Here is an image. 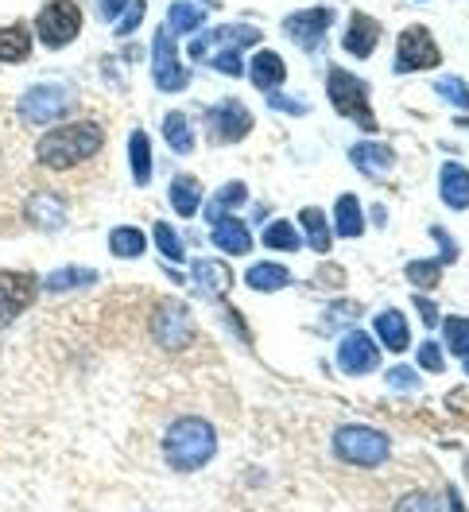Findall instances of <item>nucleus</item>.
Listing matches in <instances>:
<instances>
[{"mask_svg":"<svg viewBox=\"0 0 469 512\" xmlns=\"http://www.w3.org/2000/svg\"><path fill=\"white\" fill-rule=\"evenodd\" d=\"M466 373H469V353H466Z\"/></svg>","mask_w":469,"mask_h":512,"instance_id":"nucleus-47","label":"nucleus"},{"mask_svg":"<svg viewBox=\"0 0 469 512\" xmlns=\"http://www.w3.org/2000/svg\"><path fill=\"white\" fill-rule=\"evenodd\" d=\"M404 276L415 288H438V260H411Z\"/></svg>","mask_w":469,"mask_h":512,"instance_id":"nucleus-38","label":"nucleus"},{"mask_svg":"<svg viewBox=\"0 0 469 512\" xmlns=\"http://www.w3.org/2000/svg\"><path fill=\"white\" fill-rule=\"evenodd\" d=\"M326 97L334 101V109H338L342 117L357 121L365 132H376L373 109H369V90H365L361 78H353L342 66H330V74H326Z\"/></svg>","mask_w":469,"mask_h":512,"instance_id":"nucleus-4","label":"nucleus"},{"mask_svg":"<svg viewBox=\"0 0 469 512\" xmlns=\"http://www.w3.org/2000/svg\"><path fill=\"white\" fill-rule=\"evenodd\" d=\"M206 24V8H198V4H190V0H175L171 8H167V32L179 35V32H198Z\"/></svg>","mask_w":469,"mask_h":512,"instance_id":"nucleus-31","label":"nucleus"},{"mask_svg":"<svg viewBox=\"0 0 469 512\" xmlns=\"http://www.w3.org/2000/svg\"><path fill=\"white\" fill-rule=\"evenodd\" d=\"M144 16H148V4H144V0H136V4H128L125 16H121L113 28H117V35H132L140 24H144Z\"/></svg>","mask_w":469,"mask_h":512,"instance_id":"nucleus-39","label":"nucleus"},{"mask_svg":"<svg viewBox=\"0 0 469 512\" xmlns=\"http://www.w3.org/2000/svg\"><path fill=\"white\" fill-rule=\"evenodd\" d=\"M376 39H380V24H376L373 16H365V12H353L349 16V28H345V39L342 47L353 55V59H369L376 51Z\"/></svg>","mask_w":469,"mask_h":512,"instance_id":"nucleus-17","label":"nucleus"},{"mask_svg":"<svg viewBox=\"0 0 469 512\" xmlns=\"http://www.w3.org/2000/svg\"><path fill=\"white\" fill-rule=\"evenodd\" d=\"M152 237H156L159 253L167 256L171 264H179V260H187V253H183V241H179V233H175V225L156 222V229H152Z\"/></svg>","mask_w":469,"mask_h":512,"instance_id":"nucleus-35","label":"nucleus"},{"mask_svg":"<svg viewBox=\"0 0 469 512\" xmlns=\"http://www.w3.org/2000/svg\"><path fill=\"white\" fill-rule=\"evenodd\" d=\"M446 501H450V512H466V505H462V497H458V489H454V485L446 489Z\"/></svg>","mask_w":469,"mask_h":512,"instance_id":"nucleus-46","label":"nucleus"},{"mask_svg":"<svg viewBox=\"0 0 469 512\" xmlns=\"http://www.w3.org/2000/svg\"><path fill=\"white\" fill-rule=\"evenodd\" d=\"M24 218H28L35 229L55 233V229L66 225V202L51 191H35L32 198H28V206H24Z\"/></svg>","mask_w":469,"mask_h":512,"instance_id":"nucleus-16","label":"nucleus"},{"mask_svg":"<svg viewBox=\"0 0 469 512\" xmlns=\"http://www.w3.org/2000/svg\"><path fill=\"white\" fill-rule=\"evenodd\" d=\"M128 4H132V0H101V8H97V12H101V20H105V24H117V20L125 16Z\"/></svg>","mask_w":469,"mask_h":512,"instance_id":"nucleus-43","label":"nucleus"},{"mask_svg":"<svg viewBox=\"0 0 469 512\" xmlns=\"http://www.w3.org/2000/svg\"><path fill=\"white\" fill-rule=\"evenodd\" d=\"M264 245L268 249H276V253H295L299 245H303V237H299V229L291 222H272L268 229H264Z\"/></svg>","mask_w":469,"mask_h":512,"instance_id":"nucleus-33","label":"nucleus"},{"mask_svg":"<svg viewBox=\"0 0 469 512\" xmlns=\"http://www.w3.org/2000/svg\"><path fill=\"white\" fill-rule=\"evenodd\" d=\"M349 160H353V167L361 171V175H388L392 171V163H396V156H392V148H384V144H376V140H365V144H353L349 148Z\"/></svg>","mask_w":469,"mask_h":512,"instance_id":"nucleus-21","label":"nucleus"},{"mask_svg":"<svg viewBox=\"0 0 469 512\" xmlns=\"http://www.w3.org/2000/svg\"><path fill=\"white\" fill-rule=\"evenodd\" d=\"M39 291L43 288H39L32 272H0V326H8L16 315H24Z\"/></svg>","mask_w":469,"mask_h":512,"instance_id":"nucleus-11","label":"nucleus"},{"mask_svg":"<svg viewBox=\"0 0 469 512\" xmlns=\"http://www.w3.org/2000/svg\"><path fill=\"white\" fill-rule=\"evenodd\" d=\"M74 101H78L74 86H66V82H43V86L24 90L20 101H16V109H20V117L28 125H51V121H59V117H66L74 109Z\"/></svg>","mask_w":469,"mask_h":512,"instance_id":"nucleus-5","label":"nucleus"},{"mask_svg":"<svg viewBox=\"0 0 469 512\" xmlns=\"http://www.w3.org/2000/svg\"><path fill=\"white\" fill-rule=\"evenodd\" d=\"M299 225L307 229V245H311L318 256L330 253V241H334V233H330V222H326V214L318 210V206H307L303 214H299Z\"/></svg>","mask_w":469,"mask_h":512,"instance_id":"nucleus-27","label":"nucleus"},{"mask_svg":"<svg viewBox=\"0 0 469 512\" xmlns=\"http://www.w3.org/2000/svg\"><path fill=\"white\" fill-rule=\"evenodd\" d=\"M245 198H249V187H245V183H225V187L218 191V198L210 202L206 218H210V222H221V218H225V210H237Z\"/></svg>","mask_w":469,"mask_h":512,"instance_id":"nucleus-34","label":"nucleus"},{"mask_svg":"<svg viewBox=\"0 0 469 512\" xmlns=\"http://www.w3.org/2000/svg\"><path fill=\"white\" fill-rule=\"evenodd\" d=\"M206 4H214V0H206Z\"/></svg>","mask_w":469,"mask_h":512,"instance_id":"nucleus-48","label":"nucleus"},{"mask_svg":"<svg viewBox=\"0 0 469 512\" xmlns=\"http://www.w3.org/2000/svg\"><path fill=\"white\" fill-rule=\"evenodd\" d=\"M419 365H423L427 373H442V369H446L442 346H438V342H423V346H419Z\"/></svg>","mask_w":469,"mask_h":512,"instance_id":"nucleus-40","label":"nucleus"},{"mask_svg":"<svg viewBox=\"0 0 469 512\" xmlns=\"http://www.w3.org/2000/svg\"><path fill=\"white\" fill-rule=\"evenodd\" d=\"M330 24H334V8H307V12L287 16L283 20V32L291 35V43H299L303 51H314Z\"/></svg>","mask_w":469,"mask_h":512,"instance_id":"nucleus-14","label":"nucleus"},{"mask_svg":"<svg viewBox=\"0 0 469 512\" xmlns=\"http://www.w3.org/2000/svg\"><path fill=\"white\" fill-rule=\"evenodd\" d=\"M438 194L450 210H469V171L462 163H442L438 171Z\"/></svg>","mask_w":469,"mask_h":512,"instance_id":"nucleus-18","label":"nucleus"},{"mask_svg":"<svg viewBox=\"0 0 469 512\" xmlns=\"http://www.w3.org/2000/svg\"><path fill=\"white\" fill-rule=\"evenodd\" d=\"M101 144H105V132L97 121H74V125H59L43 132L39 144H35V160L51 167V171H66L74 163L97 156Z\"/></svg>","mask_w":469,"mask_h":512,"instance_id":"nucleus-1","label":"nucleus"},{"mask_svg":"<svg viewBox=\"0 0 469 512\" xmlns=\"http://www.w3.org/2000/svg\"><path fill=\"white\" fill-rule=\"evenodd\" d=\"M32 55V35L24 24L0 28V63H24Z\"/></svg>","mask_w":469,"mask_h":512,"instance_id":"nucleus-25","label":"nucleus"},{"mask_svg":"<svg viewBox=\"0 0 469 512\" xmlns=\"http://www.w3.org/2000/svg\"><path fill=\"white\" fill-rule=\"evenodd\" d=\"M415 307H419V315H423V322H427V326H435L438 311H435V303H431V299H415Z\"/></svg>","mask_w":469,"mask_h":512,"instance_id":"nucleus-45","label":"nucleus"},{"mask_svg":"<svg viewBox=\"0 0 469 512\" xmlns=\"http://www.w3.org/2000/svg\"><path fill=\"white\" fill-rule=\"evenodd\" d=\"M396 512H442V509H438V501L431 493H407L404 501L396 505Z\"/></svg>","mask_w":469,"mask_h":512,"instance_id":"nucleus-41","label":"nucleus"},{"mask_svg":"<svg viewBox=\"0 0 469 512\" xmlns=\"http://www.w3.org/2000/svg\"><path fill=\"white\" fill-rule=\"evenodd\" d=\"M252 43H260V28H252V24H225V28L198 35L190 43V59L194 63H206V55L214 47H221V51H241V47H252Z\"/></svg>","mask_w":469,"mask_h":512,"instance_id":"nucleus-12","label":"nucleus"},{"mask_svg":"<svg viewBox=\"0 0 469 512\" xmlns=\"http://www.w3.org/2000/svg\"><path fill=\"white\" fill-rule=\"evenodd\" d=\"M210 241L218 245L225 256H249L252 253V233L245 222H237V218H221L214 222V233H210Z\"/></svg>","mask_w":469,"mask_h":512,"instance_id":"nucleus-19","label":"nucleus"},{"mask_svg":"<svg viewBox=\"0 0 469 512\" xmlns=\"http://www.w3.org/2000/svg\"><path fill=\"white\" fill-rule=\"evenodd\" d=\"M152 338L163 350H187L194 342V319L179 299H163L152 311Z\"/></svg>","mask_w":469,"mask_h":512,"instance_id":"nucleus-7","label":"nucleus"},{"mask_svg":"<svg viewBox=\"0 0 469 512\" xmlns=\"http://www.w3.org/2000/svg\"><path fill=\"white\" fill-rule=\"evenodd\" d=\"M218 450V435L214 427L202 416H183L167 427V439H163V454L167 462L179 470V474H190L198 466H206Z\"/></svg>","mask_w":469,"mask_h":512,"instance_id":"nucleus-2","label":"nucleus"},{"mask_svg":"<svg viewBox=\"0 0 469 512\" xmlns=\"http://www.w3.org/2000/svg\"><path fill=\"white\" fill-rule=\"evenodd\" d=\"M206 128L218 144H241L252 132V113L237 97H229V101H218L214 109H206Z\"/></svg>","mask_w":469,"mask_h":512,"instance_id":"nucleus-10","label":"nucleus"},{"mask_svg":"<svg viewBox=\"0 0 469 512\" xmlns=\"http://www.w3.org/2000/svg\"><path fill=\"white\" fill-rule=\"evenodd\" d=\"M97 284V272L94 268H59V272H51V276H43L39 280V288L51 291V295H59V291H74V288H94Z\"/></svg>","mask_w":469,"mask_h":512,"instance_id":"nucleus-23","label":"nucleus"},{"mask_svg":"<svg viewBox=\"0 0 469 512\" xmlns=\"http://www.w3.org/2000/svg\"><path fill=\"white\" fill-rule=\"evenodd\" d=\"M144 245H148V237L136 225H117L109 233V253L121 256V260H136V256L144 253Z\"/></svg>","mask_w":469,"mask_h":512,"instance_id":"nucleus-32","label":"nucleus"},{"mask_svg":"<svg viewBox=\"0 0 469 512\" xmlns=\"http://www.w3.org/2000/svg\"><path fill=\"white\" fill-rule=\"evenodd\" d=\"M152 82L163 94H179L190 86V70L179 63V51H175V35L167 32V24L156 32L152 43Z\"/></svg>","mask_w":469,"mask_h":512,"instance_id":"nucleus-8","label":"nucleus"},{"mask_svg":"<svg viewBox=\"0 0 469 512\" xmlns=\"http://www.w3.org/2000/svg\"><path fill=\"white\" fill-rule=\"evenodd\" d=\"M78 32H82V8L74 0H47L35 16V35L51 51L66 47Z\"/></svg>","mask_w":469,"mask_h":512,"instance_id":"nucleus-6","label":"nucleus"},{"mask_svg":"<svg viewBox=\"0 0 469 512\" xmlns=\"http://www.w3.org/2000/svg\"><path fill=\"white\" fill-rule=\"evenodd\" d=\"M249 78L256 90H276L283 78H287V66H283V59L276 55V51H256L249 63Z\"/></svg>","mask_w":469,"mask_h":512,"instance_id":"nucleus-22","label":"nucleus"},{"mask_svg":"<svg viewBox=\"0 0 469 512\" xmlns=\"http://www.w3.org/2000/svg\"><path fill=\"white\" fill-rule=\"evenodd\" d=\"M190 280H194V291L202 299H218V295H225V291L233 288V272H229V264L218 260V256H202L190 268Z\"/></svg>","mask_w":469,"mask_h":512,"instance_id":"nucleus-15","label":"nucleus"},{"mask_svg":"<svg viewBox=\"0 0 469 512\" xmlns=\"http://www.w3.org/2000/svg\"><path fill=\"white\" fill-rule=\"evenodd\" d=\"M431 237H435L438 245H442V256H438V264H454V260H458V245H454V241H450V237H446L438 225L431 229Z\"/></svg>","mask_w":469,"mask_h":512,"instance_id":"nucleus-44","label":"nucleus"},{"mask_svg":"<svg viewBox=\"0 0 469 512\" xmlns=\"http://www.w3.org/2000/svg\"><path fill=\"white\" fill-rule=\"evenodd\" d=\"M163 140H167V148L179 152V156H190V152H194V132H190L187 113L175 109V113L163 117Z\"/></svg>","mask_w":469,"mask_h":512,"instance_id":"nucleus-26","label":"nucleus"},{"mask_svg":"<svg viewBox=\"0 0 469 512\" xmlns=\"http://www.w3.org/2000/svg\"><path fill=\"white\" fill-rule=\"evenodd\" d=\"M446 350L458 353V357L469 353V319H462V315H450L446 319Z\"/></svg>","mask_w":469,"mask_h":512,"instance_id":"nucleus-36","label":"nucleus"},{"mask_svg":"<svg viewBox=\"0 0 469 512\" xmlns=\"http://www.w3.org/2000/svg\"><path fill=\"white\" fill-rule=\"evenodd\" d=\"M334 233H338V237H361V233H365V214H361V202H357L353 194H342V198H338Z\"/></svg>","mask_w":469,"mask_h":512,"instance_id":"nucleus-30","label":"nucleus"},{"mask_svg":"<svg viewBox=\"0 0 469 512\" xmlns=\"http://www.w3.org/2000/svg\"><path fill=\"white\" fill-rule=\"evenodd\" d=\"M376 365H380V350H376L373 338L365 330H349L342 338V346H338V369L345 377H365V373H373Z\"/></svg>","mask_w":469,"mask_h":512,"instance_id":"nucleus-13","label":"nucleus"},{"mask_svg":"<svg viewBox=\"0 0 469 512\" xmlns=\"http://www.w3.org/2000/svg\"><path fill=\"white\" fill-rule=\"evenodd\" d=\"M388 450H392L388 435L376 431V427H365V423L338 427V435H334V454L349 466H361V470H376L388 458Z\"/></svg>","mask_w":469,"mask_h":512,"instance_id":"nucleus-3","label":"nucleus"},{"mask_svg":"<svg viewBox=\"0 0 469 512\" xmlns=\"http://www.w3.org/2000/svg\"><path fill=\"white\" fill-rule=\"evenodd\" d=\"M435 94L446 97L450 105H458V109H469V86L462 78H454V74H446V78H438L435 82Z\"/></svg>","mask_w":469,"mask_h":512,"instance_id":"nucleus-37","label":"nucleus"},{"mask_svg":"<svg viewBox=\"0 0 469 512\" xmlns=\"http://www.w3.org/2000/svg\"><path fill=\"white\" fill-rule=\"evenodd\" d=\"M442 63V51H438L435 35L427 28H404L400 43H396V74H415V70H431Z\"/></svg>","mask_w":469,"mask_h":512,"instance_id":"nucleus-9","label":"nucleus"},{"mask_svg":"<svg viewBox=\"0 0 469 512\" xmlns=\"http://www.w3.org/2000/svg\"><path fill=\"white\" fill-rule=\"evenodd\" d=\"M128 163H132L136 187H148L152 183V148H148V136L140 128L128 136Z\"/></svg>","mask_w":469,"mask_h":512,"instance_id":"nucleus-28","label":"nucleus"},{"mask_svg":"<svg viewBox=\"0 0 469 512\" xmlns=\"http://www.w3.org/2000/svg\"><path fill=\"white\" fill-rule=\"evenodd\" d=\"M384 381L392 384V388H400V392H404V388H415V384H419V377H415V369H407V365H396V369H388V373H384Z\"/></svg>","mask_w":469,"mask_h":512,"instance_id":"nucleus-42","label":"nucleus"},{"mask_svg":"<svg viewBox=\"0 0 469 512\" xmlns=\"http://www.w3.org/2000/svg\"><path fill=\"white\" fill-rule=\"evenodd\" d=\"M245 284H249L252 291H283L291 284V272H287L283 264L260 260V264H252L249 272H245Z\"/></svg>","mask_w":469,"mask_h":512,"instance_id":"nucleus-24","label":"nucleus"},{"mask_svg":"<svg viewBox=\"0 0 469 512\" xmlns=\"http://www.w3.org/2000/svg\"><path fill=\"white\" fill-rule=\"evenodd\" d=\"M171 206H175L179 218H194L198 206H202V183L190 179V175H179V179L171 183Z\"/></svg>","mask_w":469,"mask_h":512,"instance_id":"nucleus-29","label":"nucleus"},{"mask_svg":"<svg viewBox=\"0 0 469 512\" xmlns=\"http://www.w3.org/2000/svg\"><path fill=\"white\" fill-rule=\"evenodd\" d=\"M376 326V338H380V346L388 353H404L411 346V330H407V319L396 311V307H388V311H380L373 319Z\"/></svg>","mask_w":469,"mask_h":512,"instance_id":"nucleus-20","label":"nucleus"}]
</instances>
